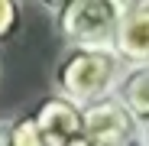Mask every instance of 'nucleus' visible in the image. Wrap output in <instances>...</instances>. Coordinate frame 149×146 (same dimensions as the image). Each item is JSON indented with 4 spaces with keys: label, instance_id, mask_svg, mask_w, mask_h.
Here are the masks:
<instances>
[{
    "label": "nucleus",
    "instance_id": "nucleus-4",
    "mask_svg": "<svg viewBox=\"0 0 149 146\" xmlns=\"http://www.w3.org/2000/svg\"><path fill=\"white\" fill-rule=\"evenodd\" d=\"M29 117H33V127L42 146H71L74 140H81V130H84L81 107H74L71 101H65L58 94L42 97Z\"/></svg>",
    "mask_w": 149,
    "mask_h": 146
},
{
    "label": "nucleus",
    "instance_id": "nucleus-7",
    "mask_svg": "<svg viewBox=\"0 0 149 146\" xmlns=\"http://www.w3.org/2000/svg\"><path fill=\"white\" fill-rule=\"evenodd\" d=\"M19 26V10L13 0H0V39H10Z\"/></svg>",
    "mask_w": 149,
    "mask_h": 146
},
{
    "label": "nucleus",
    "instance_id": "nucleus-9",
    "mask_svg": "<svg viewBox=\"0 0 149 146\" xmlns=\"http://www.w3.org/2000/svg\"><path fill=\"white\" fill-rule=\"evenodd\" d=\"M0 146H7V136H3V130H0Z\"/></svg>",
    "mask_w": 149,
    "mask_h": 146
},
{
    "label": "nucleus",
    "instance_id": "nucleus-2",
    "mask_svg": "<svg viewBox=\"0 0 149 146\" xmlns=\"http://www.w3.org/2000/svg\"><path fill=\"white\" fill-rule=\"evenodd\" d=\"M117 13V0H68L58 7V33L74 49H110Z\"/></svg>",
    "mask_w": 149,
    "mask_h": 146
},
{
    "label": "nucleus",
    "instance_id": "nucleus-3",
    "mask_svg": "<svg viewBox=\"0 0 149 146\" xmlns=\"http://www.w3.org/2000/svg\"><path fill=\"white\" fill-rule=\"evenodd\" d=\"M81 117H84L81 140L88 146H136L139 143V124L113 97H104V101L84 107Z\"/></svg>",
    "mask_w": 149,
    "mask_h": 146
},
{
    "label": "nucleus",
    "instance_id": "nucleus-5",
    "mask_svg": "<svg viewBox=\"0 0 149 146\" xmlns=\"http://www.w3.org/2000/svg\"><path fill=\"white\" fill-rule=\"evenodd\" d=\"M110 52L130 68L149 65V0L146 3H120L117 29L110 39Z\"/></svg>",
    "mask_w": 149,
    "mask_h": 146
},
{
    "label": "nucleus",
    "instance_id": "nucleus-1",
    "mask_svg": "<svg viewBox=\"0 0 149 146\" xmlns=\"http://www.w3.org/2000/svg\"><path fill=\"white\" fill-rule=\"evenodd\" d=\"M120 75H123V65L110 49H74L71 45L55 68V94L84 110L110 97Z\"/></svg>",
    "mask_w": 149,
    "mask_h": 146
},
{
    "label": "nucleus",
    "instance_id": "nucleus-8",
    "mask_svg": "<svg viewBox=\"0 0 149 146\" xmlns=\"http://www.w3.org/2000/svg\"><path fill=\"white\" fill-rule=\"evenodd\" d=\"M139 146H149V120L139 124Z\"/></svg>",
    "mask_w": 149,
    "mask_h": 146
},
{
    "label": "nucleus",
    "instance_id": "nucleus-6",
    "mask_svg": "<svg viewBox=\"0 0 149 146\" xmlns=\"http://www.w3.org/2000/svg\"><path fill=\"white\" fill-rule=\"evenodd\" d=\"M110 97L136 120V124H146V120H149V65L127 68L117 78Z\"/></svg>",
    "mask_w": 149,
    "mask_h": 146
}]
</instances>
